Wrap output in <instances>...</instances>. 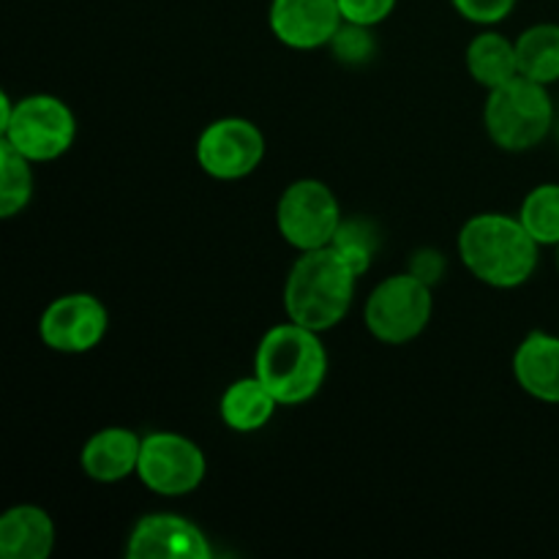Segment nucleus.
<instances>
[{"instance_id":"23","label":"nucleus","mask_w":559,"mask_h":559,"mask_svg":"<svg viewBox=\"0 0 559 559\" xmlns=\"http://www.w3.org/2000/svg\"><path fill=\"white\" fill-rule=\"evenodd\" d=\"M338 9H342L344 22L374 27L393 14L396 0H338Z\"/></svg>"},{"instance_id":"12","label":"nucleus","mask_w":559,"mask_h":559,"mask_svg":"<svg viewBox=\"0 0 559 559\" xmlns=\"http://www.w3.org/2000/svg\"><path fill=\"white\" fill-rule=\"evenodd\" d=\"M344 16L338 0H273L271 31L293 49H317L333 41Z\"/></svg>"},{"instance_id":"13","label":"nucleus","mask_w":559,"mask_h":559,"mask_svg":"<svg viewBox=\"0 0 559 559\" xmlns=\"http://www.w3.org/2000/svg\"><path fill=\"white\" fill-rule=\"evenodd\" d=\"M142 440L129 429H104L93 435L82 448V469L98 484H118L136 473Z\"/></svg>"},{"instance_id":"18","label":"nucleus","mask_w":559,"mask_h":559,"mask_svg":"<svg viewBox=\"0 0 559 559\" xmlns=\"http://www.w3.org/2000/svg\"><path fill=\"white\" fill-rule=\"evenodd\" d=\"M519 74L551 85L559 80V25L544 22L524 31L516 41Z\"/></svg>"},{"instance_id":"16","label":"nucleus","mask_w":559,"mask_h":559,"mask_svg":"<svg viewBox=\"0 0 559 559\" xmlns=\"http://www.w3.org/2000/svg\"><path fill=\"white\" fill-rule=\"evenodd\" d=\"M276 404V396L254 374L227 388V393L222 396V418L233 431L249 435V431L262 429L273 418Z\"/></svg>"},{"instance_id":"26","label":"nucleus","mask_w":559,"mask_h":559,"mask_svg":"<svg viewBox=\"0 0 559 559\" xmlns=\"http://www.w3.org/2000/svg\"><path fill=\"white\" fill-rule=\"evenodd\" d=\"M557 265H559V254H557Z\"/></svg>"},{"instance_id":"17","label":"nucleus","mask_w":559,"mask_h":559,"mask_svg":"<svg viewBox=\"0 0 559 559\" xmlns=\"http://www.w3.org/2000/svg\"><path fill=\"white\" fill-rule=\"evenodd\" d=\"M467 69L473 80L489 91L506 85L508 80L519 76L516 44H511L500 33H480L467 49Z\"/></svg>"},{"instance_id":"7","label":"nucleus","mask_w":559,"mask_h":559,"mask_svg":"<svg viewBox=\"0 0 559 559\" xmlns=\"http://www.w3.org/2000/svg\"><path fill=\"white\" fill-rule=\"evenodd\" d=\"M276 222L278 233L289 246L300 251H314L333 243L342 227V211L325 183L298 180L278 200Z\"/></svg>"},{"instance_id":"4","label":"nucleus","mask_w":559,"mask_h":559,"mask_svg":"<svg viewBox=\"0 0 559 559\" xmlns=\"http://www.w3.org/2000/svg\"><path fill=\"white\" fill-rule=\"evenodd\" d=\"M551 126H555V104L540 82L519 74L506 85L489 91L486 129L502 151L522 153L540 145Z\"/></svg>"},{"instance_id":"3","label":"nucleus","mask_w":559,"mask_h":559,"mask_svg":"<svg viewBox=\"0 0 559 559\" xmlns=\"http://www.w3.org/2000/svg\"><path fill=\"white\" fill-rule=\"evenodd\" d=\"M254 374L278 404H304L322 388L328 355L317 331L289 320L262 336L254 358Z\"/></svg>"},{"instance_id":"22","label":"nucleus","mask_w":559,"mask_h":559,"mask_svg":"<svg viewBox=\"0 0 559 559\" xmlns=\"http://www.w3.org/2000/svg\"><path fill=\"white\" fill-rule=\"evenodd\" d=\"M333 52L344 63H364L366 58H371L374 52V41H371L369 31L364 25H355V22H344L338 27V33L331 41Z\"/></svg>"},{"instance_id":"15","label":"nucleus","mask_w":559,"mask_h":559,"mask_svg":"<svg viewBox=\"0 0 559 559\" xmlns=\"http://www.w3.org/2000/svg\"><path fill=\"white\" fill-rule=\"evenodd\" d=\"M55 546V524L36 506H16L0 519V557L47 559Z\"/></svg>"},{"instance_id":"11","label":"nucleus","mask_w":559,"mask_h":559,"mask_svg":"<svg viewBox=\"0 0 559 559\" xmlns=\"http://www.w3.org/2000/svg\"><path fill=\"white\" fill-rule=\"evenodd\" d=\"M126 557L131 559H211L213 551L197 524L158 513L145 516L131 530Z\"/></svg>"},{"instance_id":"14","label":"nucleus","mask_w":559,"mask_h":559,"mask_svg":"<svg viewBox=\"0 0 559 559\" xmlns=\"http://www.w3.org/2000/svg\"><path fill=\"white\" fill-rule=\"evenodd\" d=\"M513 374L530 396L559 404V336L530 333L513 355Z\"/></svg>"},{"instance_id":"9","label":"nucleus","mask_w":559,"mask_h":559,"mask_svg":"<svg viewBox=\"0 0 559 559\" xmlns=\"http://www.w3.org/2000/svg\"><path fill=\"white\" fill-rule=\"evenodd\" d=\"M265 156V136L251 120L222 118L202 131L197 142L200 167L211 178L240 180L254 173Z\"/></svg>"},{"instance_id":"5","label":"nucleus","mask_w":559,"mask_h":559,"mask_svg":"<svg viewBox=\"0 0 559 559\" xmlns=\"http://www.w3.org/2000/svg\"><path fill=\"white\" fill-rule=\"evenodd\" d=\"M431 320V289L415 273L391 276L366 300V328L382 344H407Z\"/></svg>"},{"instance_id":"10","label":"nucleus","mask_w":559,"mask_h":559,"mask_svg":"<svg viewBox=\"0 0 559 559\" xmlns=\"http://www.w3.org/2000/svg\"><path fill=\"white\" fill-rule=\"evenodd\" d=\"M109 325L107 309L93 295H63L47 306L38 333L47 347L58 353H87L104 338Z\"/></svg>"},{"instance_id":"25","label":"nucleus","mask_w":559,"mask_h":559,"mask_svg":"<svg viewBox=\"0 0 559 559\" xmlns=\"http://www.w3.org/2000/svg\"><path fill=\"white\" fill-rule=\"evenodd\" d=\"M413 273H415V276H418V278H424L426 284H431V282H435V278H440V273H442V260H440V257L431 254V251H424V254H420L418 260H415Z\"/></svg>"},{"instance_id":"6","label":"nucleus","mask_w":559,"mask_h":559,"mask_svg":"<svg viewBox=\"0 0 559 559\" xmlns=\"http://www.w3.org/2000/svg\"><path fill=\"white\" fill-rule=\"evenodd\" d=\"M0 134L31 162H52L71 147L76 123L71 109L60 98L41 93V96L22 98Z\"/></svg>"},{"instance_id":"1","label":"nucleus","mask_w":559,"mask_h":559,"mask_svg":"<svg viewBox=\"0 0 559 559\" xmlns=\"http://www.w3.org/2000/svg\"><path fill=\"white\" fill-rule=\"evenodd\" d=\"M538 240L522 218L484 213L459 233V254L475 278L491 287L511 289L527 282L538 267Z\"/></svg>"},{"instance_id":"19","label":"nucleus","mask_w":559,"mask_h":559,"mask_svg":"<svg viewBox=\"0 0 559 559\" xmlns=\"http://www.w3.org/2000/svg\"><path fill=\"white\" fill-rule=\"evenodd\" d=\"M33 197L31 158L22 156L11 142H0V216L11 218L25 211Z\"/></svg>"},{"instance_id":"24","label":"nucleus","mask_w":559,"mask_h":559,"mask_svg":"<svg viewBox=\"0 0 559 559\" xmlns=\"http://www.w3.org/2000/svg\"><path fill=\"white\" fill-rule=\"evenodd\" d=\"M456 11L478 25H495L513 11L516 0H453Z\"/></svg>"},{"instance_id":"20","label":"nucleus","mask_w":559,"mask_h":559,"mask_svg":"<svg viewBox=\"0 0 559 559\" xmlns=\"http://www.w3.org/2000/svg\"><path fill=\"white\" fill-rule=\"evenodd\" d=\"M519 218L540 246H559V183H544L530 191Z\"/></svg>"},{"instance_id":"21","label":"nucleus","mask_w":559,"mask_h":559,"mask_svg":"<svg viewBox=\"0 0 559 559\" xmlns=\"http://www.w3.org/2000/svg\"><path fill=\"white\" fill-rule=\"evenodd\" d=\"M331 249L336 251L358 276H364V273L369 271L371 260H374L377 233L371 229L369 222H364V218H349V222H342Z\"/></svg>"},{"instance_id":"2","label":"nucleus","mask_w":559,"mask_h":559,"mask_svg":"<svg viewBox=\"0 0 559 559\" xmlns=\"http://www.w3.org/2000/svg\"><path fill=\"white\" fill-rule=\"evenodd\" d=\"M358 273L331 249L304 251L284 287L287 317L309 331H331L353 306Z\"/></svg>"},{"instance_id":"8","label":"nucleus","mask_w":559,"mask_h":559,"mask_svg":"<svg viewBox=\"0 0 559 559\" xmlns=\"http://www.w3.org/2000/svg\"><path fill=\"white\" fill-rule=\"evenodd\" d=\"M205 456L191 440L180 435H151L142 440L136 475L151 491L164 497H183L205 478Z\"/></svg>"}]
</instances>
